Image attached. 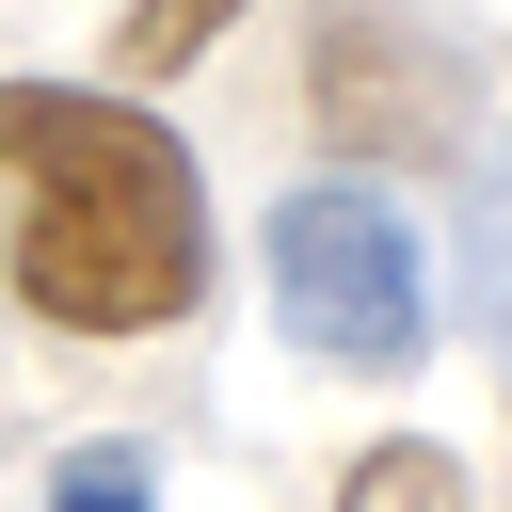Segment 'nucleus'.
Here are the masks:
<instances>
[{"label": "nucleus", "instance_id": "nucleus-6", "mask_svg": "<svg viewBox=\"0 0 512 512\" xmlns=\"http://www.w3.org/2000/svg\"><path fill=\"white\" fill-rule=\"evenodd\" d=\"M48 512H160V464H144V448H64Z\"/></svg>", "mask_w": 512, "mask_h": 512}, {"label": "nucleus", "instance_id": "nucleus-3", "mask_svg": "<svg viewBox=\"0 0 512 512\" xmlns=\"http://www.w3.org/2000/svg\"><path fill=\"white\" fill-rule=\"evenodd\" d=\"M448 64L416 48V32H368V16H336L320 32V128L352 144V160H384V144H432L448 128V96H432Z\"/></svg>", "mask_w": 512, "mask_h": 512}, {"label": "nucleus", "instance_id": "nucleus-2", "mask_svg": "<svg viewBox=\"0 0 512 512\" xmlns=\"http://www.w3.org/2000/svg\"><path fill=\"white\" fill-rule=\"evenodd\" d=\"M272 320H288V352H320V368H416V336H432V256H416V224H400L384 192H352V176L288 192V208H272Z\"/></svg>", "mask_w": 512, "mask_h": 512}, {"label": "nucleus", "instance_id": "nucleus-5", "mask_svg": "<svg viewBox=\"0 0 512 512\" xmlns=\"http://www.w3.org/2000/svg\"><path fill=\"white\" fill-rule=\"evenodd\" d=\"M224 16H240V0H128V32H112V64H128V80H176V64H192V48L224 32Z\"/></svg>", "mask_w": 512, "mask_h": 512}, {"label": "nucleus", "instance_id": "nucleus-4", "mask_svg": "<svg viewBox=\"0 0 512 512\" xmlns=\"http://www.w3.org/2000/svg\"><path fill=\"white\" fill-rule=\"evenodd\" d=\"M336 512H464V464H448L432 432H384V448L336 480Z\"/></svg>", "mask_w": 512, "mask_h": 512}, {"label": "nucleus", "instance_id": "nucleus-1", "mask_svg": "<svg viewBox=\"0 0 512 512\" xmlns=\"http://www.w3.org/2000/svg\"><path fill=\"white\" fill-rule=\"evenodd\" d=\"M0 288L64 336H160L208 304V176L144 96L0 80Z\"/></svg>", "mask_w": 512, "mask_h": 512}]
</instances>
